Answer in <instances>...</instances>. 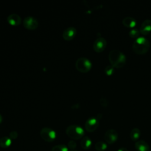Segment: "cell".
<instances>
[{"label": "cell", "instance_id": "obj_17", "mask_svg": "<svg viewBox=\"0 0 151 151\" xmlns=\"http://www.w3.org/2000/svg\"><path fill=\"white\" fill-rule=\"evenodd\" d=\"M140 134H141V132L139 129L135 127L131 130L130 133V137L132 140L137 141L140 136Z\"/></svg>", "mask_w": 151, "mask_h": 151}, {"label": "cell", "instance_id": "obj_26", "mask_svg": "<svg viewBox=\"0 0 151 151\" xmlns=\"http://www.w3.org/2000/svg\"><path fill=\"white\" fill-rule=\"evenodd\" d=\"M2 120H3L2 116V115L0 114V124L2 123Z\"/></svg>", "mask_w": 151, "mask_h": 151}, {"label": "cell", "instance_id": "obj_21", "mask_svg": "<svg viewBox=\"0 0 151 151\" xmlns=\"http://www.w3.org/2000/svg\"><path fill=\"white\" fill-rule=\"evenodd\" d=\"M104 72L106 73V74L108 76H112L113 74H114V67L111 65H107L104 68Z\"/></svg>", "mask_w": 151, "mask_h": 151}, {"label": "cell", "instance_id": "obj_1", "mask_svg": "<svg viewBox=\"0 0 151 151\" xmlns=\"http://www.w3.org/2000/svg\"><path fill=\"white\" fill-rule=\"evenodd\" d=\"M108 58L111 65H112L114 68H122L126 64V56L122 52L119 50H111L109 54Z\"/></svg>", "mask_w": 151, "mask_h": 151}, {"label": "cell", "instance_id": "obj_3", "mask_svg": "<svg viewBox=\"0 0 151 151\" xmlns=\"http://www.w3.org/2000/svg\"><path fill=\"white\" fill-rule=\"evenodd\" d=\"M67 135L74 140H78L84 135V129L78 125L72 124L68 126L65 130Z\"/></svg>", "mask_w": 151, "mask_h": 151}, {"label": "cell", "instance_id": "obj_24", "mask_svg": "<svg viewBox=\"0 0 151 151\" xmlns=\"http://www.w3.org/2000/svg\"><path fill=\"white\" fill-rule=\"evenodd\" d=\"M100 104L102 105L103 106H106L107 105V101L106 99H103V98H101L100 100Z\"/></svg>", "mask_w": 151, "mask_h": 151}, {"label": "cell", "instance_id": "obj_6", "mask_svg": "<svg viewBox=\"0 0 151 151\" xmlns=\"http://www.w3.org/2000/svg\"><path fill=\"white\" fill-rule=\"evenodd\" d=\"M99 126V119L94 117L88 118L85 123V129L88 132H94Z\"/></svg>", "mask_w": 151, "mask_h": 151}, {"label": "cell", "instance_id": "obj_8", "mask_svg": "<svg viewBox=\"0 0 151 151\" xmlns=\"http://www.w3.org/2000/svg\"><path fill=\"white\" fill-rule=\"evenodd\" d=\"M23 25L25 28L28 29H35L38 25V22L35 18L31 16H28L24 19Z\"/></svg>", "mask_w": 151, "mask_h": 151}, {"label": "cell", "instance_id": "obj_2", "mask_svg": "<svg viewBox=\"0 0 151 151\" xmlns=\"http://www.w3.org/2000/svg\"><path fill=\"white\" fill-rule=\"evenodd\" d=\"M150 47L149 40L144 37H139L135 40L133 45L132 49L133 51L139 55L146 54Z\"/></svg>", "mask_w": 151, "mask_h": 151}, {"label": "cell", "instance_id": "obj_11", "mask_svg": "<svg viewBox=\"0 0 151 151\" xmlns=\"http://www.w3.org/2000/svg\"><path fill=\"white\" fill-rule=\"evenodd\" d=\"M140 32L143 35H147L151 32V20H145L140 25Z\"/></svg>", "mask_w": 151, "mask_h": 151}, {"label": "cell", "instance_id": "obj_27", "mask_svg": "<svg viewBox=\"0 0 151 151\" xmlns=\"http://www.w3.org/2000/svg\"><path fill=\"white\" fill-rule=\"evenodd\" d=\"M72 151H77V150H72Z\"/></svg>", "mask_w": 151, "mask_h": 151}, {"label": "cell", "instance_id": "obj_7", "mask_svg": "<svg viewBox=\"0 0 151 151\" xmlns=\"http://www.w3.org/2000/svg\"><path fill=\"white\" fill-rule=\"evenodd\" d=\"M107 45V41L103 37H100L96 39L93 43V49L97 52H101L104 50Z\"/></svg>", "mask_w": 151, "mask_h": 151}, {"label": "cell", "instance_id": "obj_5", "mask_svg": "<svg viewBox=\"0 0 151 151\" xmlns=\"http://www.w3.org/2000/svg\"><path fill=\"white\" fill-rule=\"evenodd\" d=\"M40 136L44 140L52 142L56 138V133L51 128L44 127L40 131Z\"/></svg>", "mask_w": 151, "mask_h": 151}, {"label": "cell", "instance_id": "obj_23", "mask_svg": "<svg viewBox=\"0 0 151 151\" xmlns=\"http://www.w3.org/2000/svg\"><path fill=\"white\" fill-rule=\"evenodd\" d=\"M18 133L17 131H12L9 133V137L12 139H15L18 137Z\"/></svg>", "mask_w": 151, "mask_h": 151}, {"label": "cell", "instance_id": "obj_18", "mask_svg": "<svg viewBox=\"0 0 151 151\" xmlns=\"http://www.w3.org/2000/svg\"><path fill=\"white\" fill-rule=\"evenodd\" d=\"M94 147L97 151H104L107 149V145L106 143L102 141H100V142H97L95 144Z\"/></svg>", "mask_w": 151, "mask_h": 151}, {"label": "cell", "instance_id": "obj_14", "mask_svg": "<svg viewBox=\"0 0 151 151\" xmlns=\"http://www.w3.org/2000/svg\"><path fill=\"white\" fill-rule=\"evenodd\" d=\"M135 148L138 151H150V147L147 142L144 140H137L135 143Z\"/></svg>", "mask_w": 151, "mask_h": 151}, {"label": "cell", "instance_id": "obj_15", "mask_svg": "<svg viewBox=\"0 0 151 151\" xmlns=\"http://www.w3.org/2000/svg\"><path fill=\"white\" fill-rule=\"evenodd\" d=\"M92 145V142L91 139L88 136H85L82 138L80 142L81 147L84 150L89 149Z\"/></svg>", "mask_w": 151, "mask_h": 151}, {"label": "cell", "instance_id": "obj_9", "mask_svg": "<svg viewBox=\"0 0 151 151\" xmlns=\"http://www.w3.org/2000/svg\"><path fill=\"white\" fill-rule=\"evenodd\" d=\"M105 141L110 145L114 143L118 139V133L114 129H109L104 134Z\"/></svg>", "mask_w": 151, "mask_h": 151}, {"label": "cell", "instance_id": "obj_20", "mask_svg": "<svg viewBox=\"0 0 151 151\" xmlns=\"http://www.w3.org/2000/svg\"><path fill=\"white\" fill-rule=\"evenodd\" d=\"M51 151H68V149L65 145H58L54 146Z\"/></svg>", "mask_w": 151, "mask_h": 151}, {"label": "cell", "instance_id": "obj_10", "mask_svg": "<svg viewBox=\"0 0 151 151\" xmlns=\"http://www.w3.org/2000/svg\"><path fill=\"white\" fill-rule=\"evenodd\" d=\"M77 30L74 27H69L65 28L63 32V37L64 40L70 41L76 35Z\"/></svg>", "mask_w": 151, "mask_h": 151}, {"label": "cell", "instance_id": "obj_12", "mask_svg": "<svg viewBox=\"0 0 151 151\" xmlns=\"http://www.w3.org/2000/svg\"><path fill=\"white\" fill-rule=\"evenodd\" d=\"M7 21L12 25H18L21 22V18L17 14H11L8 16Z\"/></svg>", "mask_w": 151, "mask_h": 151}, {"label": "cell", "instance_id": "obj_16", "mask_svg": "<svg viewBox=\"0 0 151 151\" xmlns=\"http://www.w3.org/2000/svg\"><path fill=\"white\" fill-rule=\"evenodd\" d=\"M11 139L7 136L2 137L0 139V147L2 148H8L11 145Z\"/></svg>", "mask_w": 151, "mask_h": 151}, {"label": "cell", "instance_id": "obj_22", "mask_svg": "<svg viewBox=\"0 0 151 151\" xmlns=\"http://www.w3.org/2000/svg\"><path fill=\"white\" fill-rule=\"evenodd\" d=\"M68 147L70 149H76V146H77V145H76V143L73 140H70L68 142Z\"/></svg>", "mask_w": 151, "mask_h": 151}, {"label": "cell", "instance_id": "obj_4", "mask_svg": "<svg viewBox=\"0 0 151 151\" xmlns=\"http://www.w3.org/2000/svg\"><path fill=\"white\" fill-rule=\"evenodd\" d=\"M76 68L81 73H87L90 70L92 67L91 61L87 58L81 57L76 62Z\"/></svg>", "mask_w": 151, "mask_h": 151}, {"label": "cell", "instance_id": "obj_25", "mask_svg": "<svg viewBox=\"0 0 151 151\" xmlns=\"http://www.w3.org/2000/svg\"><path fill=\"white\" fill-rule=\"evenodd\" d=\"M117 151H128V150L125 147H120Z\"/></svg>", "mask_w": 151, "mask_h": 151}, {"label": "cell", "instance_id": "obj_19", "mask_svg": "<svg viewBox=\"0 0 151 151\" xmlns=\"http://www.w3.org/2000/svg\"><path fill=\"white\" fill-rule=\"evenodd\" d=\"M140 34V32L139 30H138L137 28H133L130 31L129 35L130 38H134L136 40L139 37Z\"/></svg>", "mask_w": 151, "mask_h": 151}, {"label": "cell", "instance_id": "obj_13", "mask_svg": "<svg viewBox=\"0 0 151 151\" xmlns=\"http://www.w3.org/2000/svg\"><path fill=\"white\" fill-rule=\"evenodd\" d=\"M122 24L124 27L133 29L136 27L137 24V21L133 17H127L122 20Z\"/></svg>", "mask_w": 151, "mask_h": 151}]
</instances>
